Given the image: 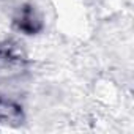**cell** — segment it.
Wrapping results in <instances>:
<instances>
[{
	"mask_svg": "<svg viewBox=\"0 0 134 134\" xmlns=\"http://www.w3.org/2000/svg\"><path fill=\"white\" fill-rule=\"evenodd\" d=\"M21 120H22L21 107L10 99L0 98V121L8 123V121H21Z\"/></svg>",
	"mask_w": 134,
	"mask_h": 134,
	"instance_id": "6da1fadb",
	"label": "cell"
},
{
	"mask_svg": "<svg viewBox=\"0 0 134 134\" xmlns=\"http://www.w3.org/2000/svg\"><path fill=\"white\" fill-rule=\"evenodd\" d=\"M18 27H19V30L32 35V33H35V32H38L41 29V22L35 16V13H33L32 8H25L21 13V18L18 19Z\"/></svg>",
	"mask_w": 134,
	"mask_h": 134,
	"instance_id": "7a4b0ae2",
	"label": "cell"
}]
</instances>
